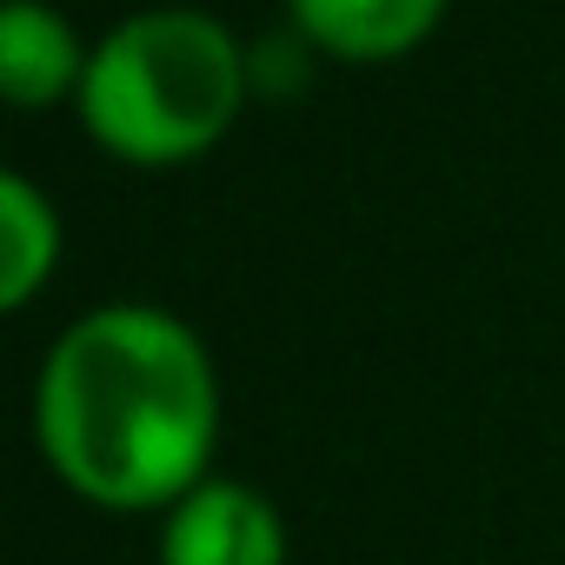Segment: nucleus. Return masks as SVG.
Listing matches in <instances>:
<instances>
[{
  "instance_id": "obj_2",
  "label": "nucleus",
  "mask_w": 565,
  "mask_h": 565,
  "mask_svg": "<svg viewBox=\"0 0 565 565\" xmlns=\"http://www.w3.org/2000/svg\"><path fill=\"white\" fill-rule=\"evenodd\" d=\"M253 87L239 34L206 8H140L94 41L81 81V127L107 160L127 167H193L206 160Z\"/></svg>"
},
{
  "instance_id": "obj_6",
  "label": "nucleus",
  "mask_w": 565,
  "mask_h": 565,
  "mask_svg": "<svg viewBox=\"0 0 565 565\" xmlns=\"http://www.w3.org/2000/svg\"><path fill=\"white\" fill-rule=\"evenodd\" d=\"M61 206L28 173H0V307L8 313H28L61 273Z\"/></svg>"
},
{
  "instance_id": "obj_4",
  "label": "nucleus",
  "mask_w": 565,
  "mask_h": 565,
  "mask_svg": "<svg viewBox=\"0 0 565 565\" xmlns=\"http://www.w3.org/2000/svg\"><path fill=\"white\" fill-rule=\"evenodd\" d=\"M452 0H287V21L313 54H333L347 67H386L419 54Z\"/></svg>"
},
{
  "instance_id": "obj_3",
  "label": "nucleus",
  "mask_w": 565,
  "mask_h": 565,
  "mask_svg": "<svg viewBox=\"0 0 565 565\" xmlns=\"http://www.w3.org/2000/svg\"><path fill=\"white\" fill-rule=\"evenodd\" d=\"M153 558L160 565H287V519L259 486L213 472L173 512H160Z\"/></svg>"
},
{
  "instance_id": "obj_5",
  "label": "nucleus",
  "mask_w": 565,
  "mask_h": 565,
  "mask_svg": "<svg viewBox=\"0 0 565 565\" xmlns=\"http://www.w3.org/2000/svg\"><path fill=\"white\" fill-rule=\"evenodd\" d=\"M87 61L94 47L61 8H47V0H8L0 8V94H8V107L41 114V107L81 100Z\"/></svg>"
},
{
  "instance_id": "obj_1",
  "label": "nucleus",
  "mask_w": 565,
  "mask_h": 565,
  "mask_svg": "<svg viewBox=\"0 0 565 565\" xmlns=\"http://www.w3.org/2000/svg\"><path fill=\"white\" fill-rule=\"evenodd\" d=\"M34 446L94 512H173L213 479L220 452V366L206 340L153 300L87 307L34 373Z\"/></svg>"
}]
</instances>
